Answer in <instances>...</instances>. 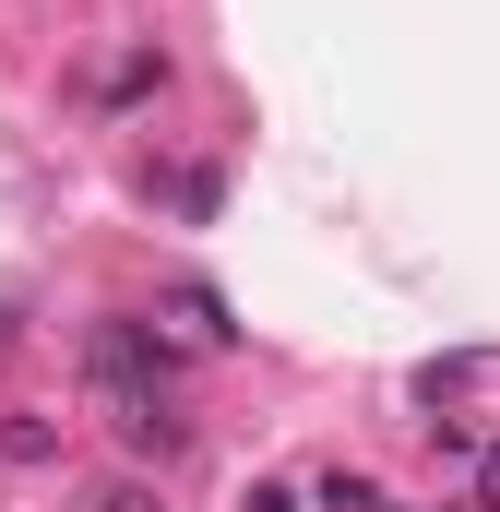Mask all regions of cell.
<instances>
[{
	"label": "cell",
	"mask_w": 500,
	"mask_h": 512,
	"mask_svg": "<svg viewBox=\"0 0 500 512\" xmlns=\"http://www.w3.org/2000/svg\"><path fill=\"white\" fill-rule=\"evenodd\" d=\"M108 429H120L131 453H155V465H167V453L191 441V429H179V405H167L155 382H120V393H108Z\"/></svg>",
	"instance_id": "1"
},
{
	"label": "cell",
	"mask_w": 500,
	"mask_h": 512,
	"mask_svg": "<svg viewBox=\"0 0 500 512\" xmlns=\"http://www.w3.org/2000/svg\"><path fill=\"white\" fill-rule=\"evenodd\" d=\"M322 512H381V477H358V465H334V477H322Z\"/></svg>",
	"instance_id": "2"
},
{
	"label": "cell",
	"mask_w": 500,
	"mask_h": 512,
	"mask_svg": "<svg viewBox=\"0 0 500 512\" xmlns=\"http://www.w3.org/2000/svg\"><path fill=\"white\" fill-rule=\"evenodd\" d=\"M96 512H143V489H108V501H96Z\"/></svg>",
	"instance_id": "3"
}]
</instances>
